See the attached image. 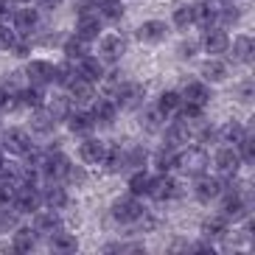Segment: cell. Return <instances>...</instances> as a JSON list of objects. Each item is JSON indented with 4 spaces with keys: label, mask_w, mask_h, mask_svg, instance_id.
I'll return each instance as SVG.
<instances>
[{
    "label": "cell",
    "mask_w": 255,
    "mask_h": 255,
    "mask_svg": "<svg viewBox=\"0 0 255 255\" xmlns=\"http://www.w3.org/2000/svg\"><path fill=\"white\" fill-rule=\"evenodd\" d=\"M244 213H247V205H244V199H241L239 194H230V196H227V199H225V219H233V222H236V219H241Z\"/></svg>",
    "instance_id": "cell-22"
},
{
    "label": "cell",
    "mask_w": 255,
    "mask_h": 255,
    "mask_svg": "<svg viewBox=\"0 0 255 255\" xmlns=\"http://www.w3.org/2000/svg\"><path fill=\"white\" fill-rule=\"evenodd\" d=\"M34 244H37V236H34L28 227H23V230L14 233V250H17V253H31Z\"/></svg>",
    "instance_id": "cell-33"
},
{
    "label": "cell",
    "mask_w": 255,
    "mask_h": 255,
    "mask_svg": "<svg viewBox=\"0 0 255 255\" xmlns=\"http://www.w3.org/2000/svg\"><path fill=\"white\" fill-rule=\"evenodd\" d=\"M48 113H51L56 121L68 118V115H70V101H68V98H53L51 104H48Z\"/></svg>",
    "instance_id": "cell-37"
},
{
    "label": "cell",
    "mask_w": 255,
    "mask_h": 255,
    "mask_svg": "<svg viewBox=\"0 0 255 255\" xmlns=\"http://www.w3.org/2000/svg\"><path fill=\"white\" fill-rule=\"evenodd\" d=\"M76 76H79V70H76L73 65H70V62H68V65H59V68H56V82L65 84V87H68V84L73 82Z\"/></svg>",
    "instance_id": "cell-41"
},
{
    "label": "cell",
    "mask_w": 255,
    "mask_h": 255,
    "mask_svg": "<svg viewBox=\"0 0 255 255\" xmlns=\"http://www.w3.org/2000/svg\"><path fill=\"white\" fill-rule=\"evenodd\" d=\"M79 76L87 79V82H101L104 79V68L98 59H90V56H82L79 59Z\"/></svg>",
    "instance_id": "cell-12"
},
{
    "label": "cell",
    "mask_w": 255,
    "mask_h": 255,
    "mask_svg": "<svg viewBox=\"0 0 255 255\" xmlns=\"http://www.w3.org/2000/svg\"><path fill=\"white\" fill-rule=\"evenodd\" d=\"M222 20H225V23H236V20H239V11H236V8H225V11H222Z\"/></svg>",
    "instance_id": "cell-46"
},
{
    "label": "cell",
    "mask_w": 255,
    "mask_h": 255,
    "mask_svg": "<svg viewBox=\"0 0 255 255\" xmlns=\"http://www.w3.org/2000/svg\"><path fill=\"white\" fill-rule=\"evenodd\" d=\"M124 14V3L121 0H98V17L104 20H118Z\"/></svg>",
    "instance_id": "cell-28"
},
{
    "label": "cell",
    "mask_w": 255,
    "mask_h": 255,
    "mask_svg": "<svg viewBox=\"0 0 255 255\" xmlns=\"http://www.w3.org/2000/svg\"><path fill=\"white\" fill-rule=\"evenodd\" d=\"M28 146H31V140L23 129H8L6 135H3V149L11 151V154H25Z\"/></svg>",
    "instance_id": "cell-7"
},
{
    "label": "cell",
    "mask_w": 255,
    "mask_h": 255,
    "mask_svg": "<svg viewBox=\"0 0 255 255\" xmlns=\"http://www.w3.org/2000/svg\"><path fill=\"white\" fill-rule=\"evenodd\" d=\"M51 247L56 250V253H73V250H76V239L70 236V233L56 230V233H51Z\"/></svg>",
    "instance_id": "cell-27"
},
{
    "label": "cell",
    "mask_w": 255,
    "mask_h": 255,
    "mask_svg": "<svg viewBox=\"0 0 255 255\" xmlns=\"http://www.w3.org/2000/svg\"><path fill=\"white\" fill-rule=\"evenodd\" d=\"M253 143H255L253 137L244 135V137L239 140V146H236V149H241V151H239V157L244 160V163H253V160H255V146H253Z\"/></svg>",
    "instance_id": "cell-40"
},
{
    "label": "cell",
    "mask_w": 255,
    "mask_h": 255,
    "mask_svg": "<svg viewBox=\"0 0 255 255\" xmlns=\"http://www.w3.org/2000/svg\"><path fill=\"white\" fill-rule=\"evenodd\" d=\"M227 230V219L225 216H213V219H205L202 222V233L208 239H216V236H225Z\"/></svg>",
    "instance_id": "cell-32"
},
{
    "label": "cell",
    "mask_w": 255,
    "mask_h": 255,
    "mask_svg": "<svg viewBox=\"0 0 255 255\" xmlns=\"http://www.w3.org/2000/svg\"><path fill=\"white\" fill-rule=\"evenodd\" d=\"M202 76L208 79V82H222V79L227 76V65L219 62V59H208L202 65Z\"/></svg>",
    "instance_id": "cell-24"
},
{
    "label": "cell",
    "mask_w": 255,
    "mask_h": 255,
    "mask_svg": "<svg viewBox=\"0 0 255 255\" xmlns=\"http://www.w3.org/2000/svg\"><path fill=\"white\" fill-rule=\"evenodd\" d=\"M182 101L185 104H194V107H205L210 101V90L205 87V84H199V82H191V84H185V90H182Z\"/></svg>",
    "instance_id": "cell-9"
},
{
    "label": "cell",
    "mask_w": 255,
    "mask_h": 255,
    "mask_svg": "<svg viewBox=\"0 0 255 255\" xmlns=\"http://www.w3.org/2000/svg\"><path fill=\"white\" fill-rule=\"evenodd\" d=\"M146 163V151L143 149H132L127 154V165H135V168H140V165Z\"/></svg>",
    "instance_id": "cell-43"
},
{
    "label": "cell",
    "mask_w": 255,
    "mask_h": 255,
    "mask_svg": "<svg viewBox=\"0 0 255 255\" xmlns=\"http://www.w3.org/2000/svg\"><path fill=\"white\" fill-rule=\"evenodd\" d=\"M25 76H28V82L34 84V87H42V84H51V82H56V68H53L51 62H39V59H34L25 68Z\"/></svg>",
    "instance_id": "cell-2"
},
{
    "label": "cell",
    "mask_w": 255,
    "mask_h": 255,
    "mask_svg": "<svg viewBox=\"0 0 255 255\" xmlns=\"http://www.w3.org/2000/svg\"><path fill=\"white\" fill-rule=\"evenodd\" d=\"M62 227L59 216H56V210L48 208L45 213H39L37 216V233H45V236H51V233H56Z\"/></svg>",
    "instance_id": "cell-21"
},
{
    "label": "cell",
    "mask_w": 255,
    "mask_h": 255,
    "mask_svg": "<svg viewBox=\"0 0 255 255\" xmlns=\"http://www.w3.org/2000/svg\"><path fill=\"white\" fill-rule=\"evenodd\" d=\"M90 3H98V0H90Z\"/></svg>",
    "instance_id": "cell-52"
},
{
    "label": "cell",
    "mask_w": 255,
    "mask_h": 255,
    "mask_svg": "<svg viewBox=\"0 0 255 255\" xmlns=\"http://www.w3.org/2000/svg\"><path fill=\"white\" fill-rule=\"evenodd\" d=\"M0 165H3V151H0Z\"/></svg>",
    "instance_id": "cell-50"
},
{
    "label": "cell",
    "mask_w": 255,
    "mask_h": 255,
    "mask_svg": "<svg viewBox=\"0 0 255 255\" xmlns=\"http://www.w3.org/2000/svg\"><path fill=\"white\" fill-rule=\"evenodd\" d=\"M53 124H56V118H53L48 110H42V107L34 110V118H31V129H34V132H42V135H45V132H53Z\"/></svg>",
    "instance_id": "cell-18"
},
{
    "label": "cell",
    "mask_w": 255,
    "mask_h": 255,
    "mask_svg": "<svg viewBox=\"0 0 255 255\" xmlns=\"http://www.w3.org/2000/svg\"><path fill=\"white\" fill-rule=\"evenodd\" d=\"M39 3H42V6H45V8H53V6H59L62 0H39Z\"/></svg>",
    "instance_id": "cell-49"
},
{
    "label": "cell",
    "mask_w": 255,
    "mask_h": 255,
    "mask_svg": "<svg viewBox=\"0 0 255 255\" xmlns=\"http://www.w3.org/2000/svg\"><path fill=\"white\" fill-rule=\"evenodd\" d=\"M191 23H194V11H191V6H177L174 8V25H177V28H188Z\"/></svg>",
    "instance_id": "cell-39"
},
{
    "label": "cell",
    "mask_w": 255,
    "mask_h": 255,
    "mask_svg": "<svg viewBox=\"0 0 255 255\" xmlns=\"http://www.w3.org/2000/svg\"><path fill=\"white\" fill-rule=\"evenodd\" d=\"M101 53H104L110 62L121 59V53H124V39L121 37H104L101 39Z\"/></svg>",
    "instance_id": "cell-26"
},
{
    "label": "cell",
    "mask_w": 255,
    "mask_h": 255,
    "mask_svg": "<svg viewBox=\"0 0 255 255\" xmlns=\"http://www.w3.org/2000/svg\"><path fill=\"white\" fill-rule=\"evenodd\" d=\"M115 98H118V107L135 110V107H140V101H143V87L140 84H121L118 90H115Z\"/></svg>",
    "instance_id": "cell-5"
},
{
    "label": "cell",
    "mask_w": 255,
    "mask_h": 255,
    "mask_svg": "<svg viewBox=\"0 0 255 255\" xmlns=\"http://www.w3.org/2000/svg\"><path fill=\"white\" fill-rule=\"evenodd\" d=\"M34 25H37V11H34V8H20V11H14V28L20 31V34L31 31Z\"/></svg>",
    "instance_id": "cell-23"
},
{
    "label": "cell",
    "mask_w": 255,
    "mask_h": 255,
    "mask_svg": "<svg viewBox=\"0 0 255 255\" xmlns=\"http://www.w3.org/2000/svg\"><path fill=\"white\" fill-rule=\"evenodd\" d=\"M149 182H151L149 174H143V171L132 174V180H129V191H132V196H146L149 194Z\"/></svg>",
    "instance_id": "cell-34"
},
{
    "label": "cell",
    "mask_w": 255,
    "mask_h": 255,
    "mask_svg": "<svg viewBox=\"0 0 255 255\" xmlns=\"http://www.w3.org/2000/svg\"><path fill=\"white\" fill-rule=\"evenodd\" d=\"M23 3H31V0H23Z\"/></svg>",
    "instance_id": "cell-51"
},
{
    "label": "cell",
    "mask_w": 255,
    "mask_h": 255,
    "mask_svg": "<svg viewBox=\"0 0 255 255\" xmlns=\"http://www.w3.org/2000/svg\"><path fill=\"white\" fill-rule=\"evenodd\" d=\"M174 165H177V154H174V149L171 146H165V149H160L157 151V168L160 171H168V168H174Z\"/></svg>",
    "instance_id": "cell-38"
},
{
    "label": "cell",
    "mask_w": 255,
    "mask_h": 255,
    "mask_svg": "<svg viewBox=\"0 0 255 255\" xmlns=\"http://www.w3.org/2000/svg\"><path fill=\"white\" fill-rule=\"evenodd\" d=\"M68 127L73 135H90L93 127H96V118L87 113H76V115H68Z\"/></svg>",
    "instance_id": "cell-13"
},
{
    "label": "cell",
    "mask_w": 255,
    "mask_h": 255,
    "mask_svg": "<svg viewBox=\"0 0 255 255\" xmlns=\"http://www.w3.org/2000/svg\"><path fill=\"white\" fill-rule=\"evenodd\" d=\"M93 118L101 121V124H113V118H115V101L113 98H98L96 107H93Z\"/></svg>",
    "instance_id": "cell-20"
},
{
    "label": "cell",
    "mask_w": 255,
    "mask_h": 255,
    "mask_svg": "<svg viewBox=\"0 0 255 255\" xmlns=\"http://www.w3.org/2000/svg\"><path fill=\"white\" fill-rule=\"evenodd\" d=\"M17 42V31H8L6 25H0V48L11 51V45Z\"/></svg>",
    "instance_id": "cell-42"
},
{
    "label": "cell",
    "mask_w": 255,
    "mask_h": 255,
    "mask_svg": "<svg viewBox=\"0 0 255 255\" xmlns=\"http://www.w3.org/2000/svg\"><path fill=\"white\" fill-rule=\"evenodd\" d=\"M194 194L199 202H210V199H216L219 194H222V185H219V180H213V177H202L199 174V182H196Z\"/></svg>",
    "instance_id": "cell-11"
},
{
    "label": "cell",
    "mask_w": 255,
    "mask_h": 255,
    "mask_svg": "<svg viewBox=\"0 0 255 255\" xmlns=\"http://www.w3.org/2000/svg\"><path fill=\"white\" fill-rule=\"evenodd\" d=\"M14 104L23 110H37V107H42V93H39V87H25L14 96Z\"/></svg>",
    "instance_id": "cell-15"
},
{
    "label": "cell",
    "mask_w": 255,
    "mask_h": 255,
    "mask_svg": "<svg viewBox=\"0 0 255 255\" xmlns=\"http://www.w3.org/2000/svg\"><path fill=\"white\" fill-rule=\"evenodd\" d=\"M65 177H68L70 182H84V171L82 168H73L70 163H68V168H65Z\"/></svg>",
    "instance_id": "cell-44"
},
{
    "label": "cell",
    "mask_w": 255,
    "mask_h": 255,
    "mask_svg": "<svg viewBox=\"0 0 255 255\" xmlns=\"http://www.w3.org/2000/svg\"><path fill=\"white\" fill-rule=\"evenodd\" d=\"M165 34H168V28H165V23H160V20H149V23H143L140 28H137V39H143V42H163Z\"/></svg>",
    "instance_id": "cell-8"
},
{
    "label": "cell",
    "mask_w": 255,
    "mask_h": 255,
    "mask_svg": "<svg viewBox=\"0 0 255 255\" xmlns=\"http://www.w3.org/2000/svg\"><path fill=\"white\" fill-rule=\"evenodd\" d=\"M104 151H107V146L104 143H98V140H84L82 143V160L84 163H90V165L104 163Z\"/></svg>",
    "instance_id": "cell-14"
},
{
    "label": "cell",
    "mask_w": 255,
    "mask_h": 255,
    "mask_svg": "<svg viewBox=\"0 0 255 255\" xmlns=\"http://www.w3.org/2000/svg\"><path fill=\"white\" fill-rule=\"evenodd\" d=\"M253 53H255V45L250 37H239L236 45H233V56L239 62H253Z\"/></svg>",
    "instance_id": "cell-29"
},
{
    "label": "cell",
    "mask_w": 255,
    "mask_h": 255,
    "mask_svg": "<svg viewBox=\"0 0 255 255\" xmlns=\"http://www.w3.org/2000/svg\"><path fill=\"white\" fill-rule=\"evenodd\" d=\"M163 121H165V115H163V110H149V113H143V121H140V127L146 129V132H157L160 127H163Z\"/></svg>",
    "instance_id": "cell-35"
},
{
    "label": "cell",
    "mask_w": 255,
    "mask_h": 255,
    "mask_svg": "<svg viewBox=\"0 0 255 255\" xmlns=\"http://www.w3.org/2000/svg\"><path fill=\"white\" fill-rule=\"evenodd\" d=\"M239 165H241V157L239 151H236V146H225V149L216 154V171L222 174V177H236L239 174Z\"/></svg>",
    "instance_id": "cell-3"
},
{
    "label": "cell",
    "mask_w": 255,
    "mask_h": 255,
    "mask_svg": "<svg viewBox=\"0 0 255 255\" xmlns=\"http://www.w3.org/2000/svg\"><path fill=\"white\" fill-rule=\"evenodd\" d=\"M194 51H196L194 42H182V45H180V56H185V59H188V56H194Z\"/></svg>",
    "instance_id": "cell-47"
},
{
    "label": "cell",
    "mask_w": 255,
    "mask_h": 255,
    "mask_svg": "<svg viewBox=\"0 0 255 255\" xmlns=\"http://www.w3.org/2000/svg\"><path fill=\"white\" fill-rule=\"evenodd\" d=\"M70 90V98H76V101H90L93 98V82H87V79H82V76H76L73 82L68 84Z\"/></svg>",
    "instance_id": "cell-19"
},
{
    "label": "cell",
    "mask_w": 255,
    "mask_h": 255,
    "mask_svg": "<svg viewBox=\"0 0 255 255\" xmlns=\"http://www.w3.org/2000/svg\"><path fill=\"white\" fill-rule=\"evenodd\" d=\"M143 213V208L132 199V196H124V199H115L113 205V216L118 219V222H137Z\"/></svg>",
    "instance_id": "cell-4"
},
{
    "label": "cell",
    "mask_w": 255,
    "mask_h": 255,
    "mask_svg": "<svg viewBox=\"0 0 255 255\" xmlns=\"http://www.w3.org/2000/svg\"><path fill=\"white\" fill-rule=\"evenodd\" d=\"M177 165H180L185 174H191V177H199V174H205V168H208V154H205L202 149H188L177 157Z\"/></svg>",
    "instance_id": "cell-1"
},
{
    "label": "cell",
    "mask_w": 255,
    "mask_h": 255,
    "mask_svg": "<svg viewBox=\"0 0 255 255\" xmlns=\"http://www.w3.org/2000/svg\"><path fill=\"white\" fill-rule=\"evenodd\" d=\"M202 45H205L208 53H225L227 45H230V39H227V34L222 28H213V25H210L208 34H205V39H202Z\"/></svg>",
    "instance_id": "cell-10"
},
{
    "label": "cell",
    "mask_w": 255,
    "mask_h": 255,
    "mask_svg": "<svg viewBox=\"0 0 255 255\" xmlns=\"http://www.w3.org/2000/svg\"><path fill=\"white\" fill-rule=\"evenodd\" d=\"M11 51H14V56H28V42H14V45H11Z\"/></svg>",
    "instance_id": "cell-45"
},
{
    "label": "cell",
    "mask_w": 255,
    "mask_h": 255,
    "mask_svg": "<svg viewBox=\"0 0 255 255\" xmlns=\"http://www.w3.org/2000/svg\"><path fill=\"white\" fill-rule=\"evenodd\" d=\"M180 104H182L180 93L168 90V93H163V96H160V110H163V115H168V113H177V110H180Z\"/></svg>",
    "instance_id": "cell-36"
},
{
    "label": "cell",
    "mask_w": 255,
    "mask_h": 255,
    "mask_svg": "<svg viewBox=\"0 0 255 255\" xmlns=\"http://www.w3.org/2000/svg\"><path fill=\"white\" fill-rule=\"evenodd\" d=\"M244 135H247V132H244V127H241V124H236V121H227L225 127L219 129V140L225 143V146H239V140Z\"/></svg>",
    "instance_id": "cell-16"
},
{
    "label": "cell",
    "mask_w": 255,
    "mask_h": 255,
    "mask_svg": "<svg viewBox=\"0 0 255 255\" xmlns=\"http://www.w3.org/2000/svg\"><path fill=\"white\" fill-rule=\"evenodd\" d=\"M104 163H107V168H110V171H121V168H127V154H124L118 146H107Z\"/></svg>",
    "instance_id": "cell-25"
},
{
    "label": "cell",
    "mask_w": 255,
    "mask_h": 255,
    "mask_svg": "<svg viewBox=\"0 0 255 255\" xmlns=\"http://www.w3.org/2000/svg\"><path fill=\"white\" fill-rule=\"evenodd\" d=\"M241 98H244V101H250V98H253V84H244V87H241Z\"/></svg>",
    "instance_id": "cell-48"
},
{
    "label": "cell",
    "mask_w": 255,
    "mask_h": 255,
    "mask_svg": "<svg viewBox=\"0 0 255 255\" xmlns=\"http://www.w3.org/2000/svg\"><path fill=\"white\" fill-rule=\"evenodd\" d=\"M65 53H68L70 62H73V59L79 62L82 56H87V39H82L79 34H76L73 39H68V42H65Z\"/></svg>",
    "instance_id": "cell-31"
},
{
    "label": "cell",
    "mask_w": 255,
    "mask_h": 255,
    "mask_svg": "<svg viewBox=\"0 0 255 255\" xmlns=\"http://www.w3.org/2000/svg\"><path fill=\"white\" fill-rule=\"evenodd\" d=\"M149 196H154L157 202H165V199H171V196H177V182L171 180V177H157V180L149 182Z\"/></svg>",
    "instance_id": "cell-6"
},
{
    "label": "cell",
    "mask_w": 255,
    "mask_h": 255,
    "mask_svg": "<svg viewBox=\"0 0 255 255\" xmlns=\"http://www.w3.org/2000/svg\"><path fill=\"white\" fill-rule=\"evenodd\" d=\"M191 11H194V23H199L202 28H210L219 17L216 8H210V3H196V6H191Z\"/></svg>",
    "instance_id": "cell-17"
},
{
    "label": "cell",
    "mask_w": 255,
    "mask_h": 255,
    "mask_svg": "<svg viewBox=\"0 0 255 255\" xmlns=\"http://www.w3.org/2000/svg\"><path fill=\"white\" fill-rule=\"evenodd\" d=\"M42 202L48 205L51 210H59V208H65V202H68V194H65V188H48L45 194H42Z\"/></svg>",
    "instance_id": "cell-30"
}]
</instances>
